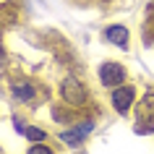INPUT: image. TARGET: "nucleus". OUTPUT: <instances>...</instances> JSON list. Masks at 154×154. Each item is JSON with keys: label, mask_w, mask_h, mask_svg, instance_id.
<instances>
[{"label": "nucleus", "mask_w": 154, "mask_h": 154, "mask_svg": "<svg viewBox=\"0 0 154 154\" xmlns=\"http://www.w3.org/2000/svg\"><path fill=\"white\" fill-rule=\"evenodd\" d=\"M29 154H52V152H50L45 144H34L32 149H29Z\"/></svg>", "instance_id": "obj_9"}, {"label": "nucleus", "mask_w": 154, "mask_h": 154, "mask_svg": "<svg viewBox=\"0 0 154 154\" xmlns=\"http://www.w3.org/2000/svg\"><path fill=\"white\" fill-rule=\"evenodd\" d=\"M13 125H16V131H18V133H24V123H21V120H18V118H13Z\"/></svg>", "instance_id": "obj_10"}, {"label": "nucleus", "mask_w": 154, "mask_h": 154, "mask_svg": "<svg viewBox=\"0 0 154 154\" xmlns=\"http://www.w3.org/2000/svg\"><path fill=\"white\" fill-rule=\"evenodd\" d=\"M123 76H125V71L118 63H102V68H99V79L105 86H120Z\"/></svg>", "instance_id": "obj_4"}, {"label": "nucleus", "mask_w": 154, "mask_h": 154, "mask_svg": "<svg viewBox=\"0 0 154 154\" xmlns=\"http://www.w3.org/2000/svg\"><path fill=\"white\" fill-rule=\"evenodd\" d=\"M89 131H91V123H84L81 128H76V131H63V133H60V138H63L68 146H76V144H81L84 133H89Z\"/></svg>", "instance_id": "obj_5"}, {"label": "nucleus", "mask_w": 154, "mask_h": 154, "mask_svg": "<svg viewBox=\"0 0 154 154\" xmlns=\"http://www.w3.org/2000/svg\"><path fill=\"white\" fill-rule=\"evenodd\" d=\"M138 115H141V120H146V123H138L136 133H152L154 131V89L146 91V97L138 102Z\"/></svg>", "instance_id": "obj_1"}, {"label": "nucleus", "mask_w": 154, "mask_h": 154, "mask_svg": "<svg viewBox=\"0 0 154 154\" xmlns=\"http://www.w3.org/2000/svg\"><path fill=\"white\" fill-rule=\"evenodd\" d=\"M13 97L21 99V102H32L34 99V86L29 81H16L13 84Z\"/></svg>", "instance_id": "obj_6"}, {"label": "nucleus", "mask_w": 154, "mask_h": 154, "mask_svg": "<svg viewBox=\"0 0 154 154\" xmlns=\"http://www.w3.org/2000/svg\"><path fill=\"white\" fill-rule=\"evenodd\" d=\"M105 34H107V39L112 42V45H120V47L128 45V29L125 26H110Z\"/></svg>", "instance_id": "obj_7"}, {"label": "nucleus", "mask_w": 154, "mask_h": 154, "mask_svg": "<svg viewBox=\"0 0 154 154\" xmlns=\"http://www.w3.org/2000/svg\"><path fill=\"white\" fill-rule=\"evenodd\" d=\"M24 133H26V138H32V141H42V138H45V131L42 128H26Z\"/></svg>", "instance_id": "obj_8"}, {"label": "nucleus", "mask_w": 154, "mask_h": 154, "mask_svg": "<svg viewBox=\"0 0 154 154\" xmlns=\"http://www.w3.org/2000/svg\"><path fill=\"white\" fill-rule=\"evenodd\" d=\"M60 94H63V99L68 105H84V102H86V89H84V84L79 81V79H73V76H68L63 81Z\"/></svg>", "instance_id": "obj_2"}, {"label": "nucleus", "mask_w": 154, "mask_h": 154, "mask_svg": "<svg viewBox=\"0 0 154 154\" xmlns=\"http://www.w3.org/2000/svg\"><path fill=\"white\" fill-rule=\"evenodd\" d=\"M133 97H136L133 86H115V91H112V107L118 110V112H128V107L133 105Z\"/></svg>", "instance_id": "obj_3"}]
</instances>
